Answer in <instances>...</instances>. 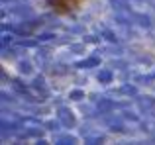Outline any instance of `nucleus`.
Listing matches in <instances>:
<instances>
[{
    "label": "nucleus",
    "instance_id": "1",
    "mask_svg": "<svg viewBox=\"0 0 155 145\" xmlns=\"http://www.w3.org/2000/svg\"><path fill=\"white\" fill-rule=\"evenodd\" d=\"M57 118H59V122H61V126L63 127H75L77 126V118H75V114H73V110L71 108H67V106H61L59 110H57Z\"/></svg>",
    "mask_w": 155,
    "mask_h": 145
},
{
    "label": "nucleus",
    "instance_id": "2",
    "mask_svg": "<svg viewBox=\"0 0 155 145\" xmlns=\"http://www.w3.org/2000/svg\"><path fill=\"white\" fill-rule=\"evenodd\" d=\"M137 106H140L141 112H145V114H149V116H155V100L153 98L141 96V98L137 100Z\"/></svg>",
    "mask_w": 155,
    "mask_h": 145
},
{
    "label": "nucleus",
    "instance_id": "3",
    "mask_svg": "<svg viewBox=\"0 0 155 145\" xmlns=\"http://www.w3.org/2000/svg\"><path fill=\"white\" fill-rule=\"evenodd\" d=\"M83 137L87 143H104L106 141V135L104 134H98V131H83Z\"/></svg>",
    "mask_w": 155,
    "mask_h": 145
},
{
    "label": "nucleus",
    "instance_id": "4",
    "mask_svg": "<svg viewBox=\"0 0 155 145\" xmlns=\"http://www.w3.org/2000/svg\"><path fill=\"white\" fill-rule=\"evenodd\" d=\"M98 63H100V59L92 55V57L84 59V61H79V63H77V67H79V69H91V67H96Z\"/></svg>",
    "mask_w": 155,
    "mask_h": 145
},
{
    "label": "nucleus",
    "instance_id": "5",
    "mask_svg": "<svg viewBox=\"0 0 155 145\" xmlns=\"http://www.w3.org/2000/svg\"><path fill=\"white\" fill-rule=\"evenodd\" d=\"M55 143H79V139L69 134H59V135H55Z\"/></svg>",
    "mask_w": 155,
    "mask_h": 145
},
{
    "label": "nucleus",
    "instance_id": "6",
    "mask_svg": "<svg viewBox=\"0 0 155 145\" xmlns=\"http://www.w3.org/2000/svg\"><path fill=\"white\" fill-rule=\"evenodd\" d=\"M98 80H100V82H110V80H112V71H110V69H104V71H100L98 72Z\"/></svg>",
    "mask_w": 155,
    "mask_h": 145
},
{
    "label": "nucleus",
    "instance_id": "7",
    "mask_svg": "<svg viewBox=\"0 0 155 145\" xmlns=\"http://www.w3.org/2000/svg\"><path fill=\"white\" fill-rule=\"evenodd\" d=\"M18 69H20V72H24V75H31V67H30V63H28V61H22L18 65Z\"/></svg>",
    "mask_w": 155,
    "mask_h": 145
},
{
    "label": "nucleus",
    "instance_id": "8",
    "mask_svg": "<svg viewBox=\"0 0 155 145\" xmlns=\"http://www.w3.org/2000/svg\"><path fill=\"white\" fill-rule=\"evenodd\" d=\"M83 90H71V94H69V98H71V100H81V98H83Z\"/></svg>",
    "mask_w": 155,
    "mask_h": 145
}]
</instances>
